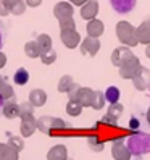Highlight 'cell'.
Masks as SVG:
<instances>
[{"label":"cell","instance_id":"27","mask_svg":"<svg viewBox=\"0 0 150 160\" xmlns=\"http://www.w3.org/2000/svg\"><path fill=\"white\" fill-rule=\"evenodd\" d=\"M82 108L84 107L78 100H68V103H66V113L70 117H79L82 113Z\"/></svg>","mask_w":150,"mask_h":160},{"label":"cell","instance_id":"17","mask_svg":"<svg viewBox=\"0 0 150 160\" xmlns=\"http://www.w3.org/2000/svg\"><path fill=\"white\" fill-rule=\"evenodd\" d=\"M2 113L5 118L13 120V118H20V105L15 102V99L12 100H5L3 107H2Z\"/></svg>","mask_w":150,"mask_h":160},{"label":"cell","instance_id":"10","mask_svg":"<svg viewBox=\"0 0 150 160\" xmlns=\"http://www.w3.org/2000/svg\"><path fill=\"white\" fill-rule=\"evenodd\" d=\"M74 5L71 2H58L53 7V16L57 18L58 21L66 20V18H73L74 16Z\"/></svg>","mask_w":150,"mask_h":160},{"label":"cell","instance_id":"38","mask_svg":"<svg viewBox=\"0 0 150 160\" xmlns=\"http://www.w3.org/2000/svg\"><path fill=\"white\" fill-rule=\"evenodd\" d=\"M8 13H10V10L7 8V5L3 2H0V16H8Z\"/></svg>","mask_w":150,"mask_h":160},{"label":"cell","instance_id":"6","mask_svg":"<svg viewBox=\"0 0 150 160\" xmlns=\"http://www.w3.org/2000/svg\"><path fill=\"white\" fill-rule=\"evenodd\" d=\"M140 67H142V65H140V60L134 55L129 62H126L123 67L118 68V73H119V76L123 79H133L137 74V71L140 70Z\"/></svg>","mask_w":150,"mask_h":160},{"label":"cell","instance_id":"46","mask_svg":"<svg viewBox=\"0 0 150 160\" xmlns=\"http://www.w3.org/2000/svg\"><path fill=\"white\" fill-rule=\"evenodd\" d=\"M147 121H148V125H150V108H148V112H147Z\"/></svg>","mask_w":150,"mask_h":160},{"label":"cell","instance_id":"22","mask_svg":"<svg viewBox=\"0 0 150 160\" xmlns=\"http://www.w3.org/2000/svg\"><path fill=\"white\" fill-rule=\"evenodd\" d=\"M74 84H76V81H74V78L71 76V74H63V76L60 78V81H58V86H57V89H58V92H63V94H66Z\"/></svg>","mask_w":150,"mask_h":160},{"label":"cell","instance_id":"29","mask_svg":"<svg viewBox=\"0 0 150 160\" xmlns=\"http://www.w3.org/2000/svg\"><path fill=\"white\" fill-rule=\"evenodd\" d=\"M105 97H107V102L108 103H115V102H119V97H121V92L116 86H110L107 91H105Z\"/></svg>","mask_w":150,"mask_h":160},{"label":"cell","instance_id":"12","mask_svg":"<svg viewBox=\"0 0 150 160\" xmlns=\"http://www.w3.org/2000/svg\"><path fill=\"white\" fill-rule=\"evenodd\" d=\"M99 10H100V5H99L97 0H87V2L81 7V18L86 21H90L94 18H97Z\"/></svg>","mask_w":150,"mask_h":160},{"label":"cell","instance_id":"43","mask_svg":"<svg viewBox=\"0 0 150 160\" xmlns=\"http://www.w3.org/2000/svg\"><path fill=\"white\" fill-rule=\"evenodd\" d=\"M5 142H0V160L3 158V154H5Z\"/></svg>","mask_w":150,"mask_h":160},{"label":"cell","instance_id":"5","mask_svg":"<svg viewBox=\"0 0 150 160\" xmlns=\"http://www.w3.org/2000/svg\"><path fill=\"white\" fill-rule=\"evenodd\" d=\"M111 155L115 160H131L133 152L128 147V142H124V139H115L111 142Z\"/></svg>","mask_w":150,"mask_h":160},{"label":"cell","instance_id":"32","mask_svg":"<svg viewBox=\"0 0 150 160\" xmlns=\"http://www.w3.org/2000/svg\"><path fill=\"white\" fill-rule=\"evenodd\" d=\"M39 58H41V62L44 65H52V63L57 62V52H55L53 49H50V50H47V52H42Z\"/></svg>","mask_w":150,"mask_h":160},{"label":"cell","instance_id":"24","mask_svg":"<svg viewBox=\"0 0 150 160\" xmlns=\"http://www.w3.org/2000/svg\"><path fill=\"white\" fill-rule=\"evenodd\" d=\"M105 103H107L105 92H102V91H95V92H94L92 103H90V107H92L94 110H102V108L105 107Z\"/></svg>","mask_w":150,"mask_h":160},{"label":"cell","instance_id":"15","mask_svg":"<svg viewBox=\"0 0 150 160\" xmlns=\"http://www.w3.org/2000/svg\"><path fill=\"white\" fill-rule=\"evenodd\" d=\"M137 39H139V44H150V18H147V20H144L142 23H140L137 28Z\"/></svg>","mask_w":150,"mask_h":160},{"label":"cell","instance_id":"30","mask_svg":"<svg viewBox=\"0 0 150 160\" xmlns=\"http://www.w3.org/2000/svg\"><path fill=\"white\" fill-rule=\"evenodd\" d=\"M7 139H8V142L7 144H10V146H13L15 149H18L21 152V150L24 149V138L20 134V136H15V134H10V136H7Z\"/></svg>","mask_w":150,"mask_h":160},{"label":"cell","instance_id":"26","mask_svg":"<svg viewBox=\"0 0 150 160\" xmlns=\"http://www.w3.org/2000/svg\"><path fill=\"white\" fill-rule=\"evenodd\" d=\"M0 96L3 97V100H12V99H15V89H13L12 84H8V79L0 84Z\"/></svg>","mask_w":150,"mask_h":160},{"label":"cell","instance_id":"40","mask_svg":"<svg viewBox=\"0 0 150 160\" xmlns=\"http://www.w3.org/2000/svg\"><path fill=\"white\" fill-rule=\"evenodd\" d=\"M26 3L27 7H32V8H37L41 3H42V0H26Z\"/></svg>","mask_w":150,"mask_h":160},{"label":"cell","instance_id":"39","mask_svg":"<svg viewBox=\"0 0 150 160\" xmlns=\"http://www.w3.org/2000/svg\"><path fill=\"white\" fill-rule=\"evenodd\" d=\"M139 125H140V123H139V120H137V118H134V117H133V118L129 120V128H131V129H137V128H139Z\"/></svg>","mask_w":150,"mask_h":160},{"label":"cell","instance_id":"20","mask_svg":"<svg viewBox=\"0 0 150 160\" xmlns=\"http://www.w3.org/2000/svg\"><path fill=\"white\" fill-rule=\"evenodd\" d=\"M29 100L32 105L37 108V107H44L45 105V102H47V92L44 91V89H32L31 92H29Z\"/></svg>","mask_w":150,"mask_h":160},{"label":"cell","instance_id":"9","mask_svg":"<svg viewBox=\"0 0 150 160\" xmlns=\"http://www.w3.org/2000/svg\"><path fill=\"white\" fill-rule=\"evenodd\" d=\"M131 81H133V86L137 91H147L150 88V70L145 67H140L137 74Z\"/></svg>","mask_w":150,"mask_h":160},{"label":"cell","instance_id":"4","mask_svg":"<svg viewBox=\"0 0 150 160\" xmlns=\"http://www.w3.org/2000/svg\"><path fill=\"white\" fill-rule=\"evenodd\" d=\"M133 57H134V53H133V50H131V47L119 45V47H116V49L111 52L110 60H111V63H113L116 68H119V67H123L126 62H129Z\"/></svg>","mask_w":150,"mask_h":160},{"label":"cell","instance_id":"42","mask_svg":"<svg viewBox=\"0 0 150 160\" xmlns=\"http://www.w3.org/2000/svg\"><path fill=\"white\" fill-rule=\"evenodd\" d=\"M70 2L74 5V7H82L84 3H86L87 2V0H70Z\"/></svg>","mask_w":150,"mask_h":160},{"label":"cell","instance_id":"23","mask_svg":"<svg viewBox=\"0 0 150 160\" xmlns=\"http://www.w3.org/2000/svg\"><path fill=\"white\" fill-rule=\"evenodd\" d=\"M24 53L29 58H39L41 57V47L37 44V41H29L24 44Z\"/></svg>","mask_w":150,"mask_h":160},{"label":"cell","instance_id":"25","mask_svg":"<svg viewBox=\"0 0 150 160\" xmlns=\"http://www.w3.org/2000/svg\"><path fill=\"white\" fill-rule=\"evenodd\" d=\"M36 41H37V44H39V47H41V53L53 49V47H52V37L49 34L42 32V34H39V36L36 37Z\"/></svg>","mask_w":150,"mask_h":160},{"label":"cell","instance_id":"44","mask_svg":"<svg viewBox=\"0 0 150 160\" xmlns=\"http://www.w3.org/2000/svg\"><path fill=\"white\" fill-rule=\"evenodd\" d=\"M145 57H147V58H150V44H147V45H145Z\"/></svg>","mask_w":150,"mask_h":160},{"label":"cell","instance_id":"2","mask_svg":"<svg viewBox=\"0 0 150 160\" xmlns=\"http://www.w3.org/2000/svg\"><path fill=\"white\" fill-rule=\"evenodd\" d=\"M128 147L131 149V152L136 154V155H142V154L150 152V134L137 133V134L129 136Z\"/></svg>","mask_w":150,"mask_h":160},{"label":"cell","instance_id":"14","mask_svg":"<svg viewBox=\"0 0 150 160\" xmlns=\"http://www.w3.org/2000/svg\"><path fill=\"white\" fill-rule=\"evenodd\" d=\"M0 2H3L7 5V8L10 10V13L15 16H21L27 8L26 0H0Z\"/></svg>","mask_w":150,"mask_h":160},{"label":"cell","instance_id":"16","mask_svg":"<svg viewBox=\"0 0 150 160\" xmlns=\"http://www.w3.org/2000/svg\"><path fill=\"white\" fill-rule=\"evenodd\" d=\"M68 158V149L65 144H55L47 152V160H66Z\"/></svg>","mask_w":150,"mask_h":160},{"label":"cell","instance_id":"11","mask_svg":"<svg viewBox=\"0 0 150 160\" xmlns=\"http://www.w3.org/2000/svg\"><path fill=\"white\" fill-rule=\"evenodd\" d=\"M37 129V118L34 115H26L21 117V125H20V133L23 138H31L34 131Z\"/></svg>","mask_w":150,"mask_h":160},{"label":"cell","instance_id":"19","mask_svg":"<svg viewBox=\"0 0 150 160\" xmlns=\"http://www.w3.org/2000/svg\"><path fill=\"white\" fill-rule=\"evenodd\" d=\"M86 31H87V36L100 37L102 34L105 32V24H104V21H100V20H97V18H94V20L87 21Z\"/></svg>","mask_w":150,"mask_h":160},{"label":"cell","instance_id":"45","mask_svg":"<svg viewBox=\"0 0 150 160\" xmlns=\"http://www.w3.org/2000/svg\"><path fill=\"white\" fill-rule=\"evenodd\" d=\"M3 102H5V100H3V97L0 96V110H2V107H3Z\"/></svg>","mask_w":150,"mask_h":160},{"label":"cell","instance_id":"1","mask_svg":"<svg viewBox=\"0 0 150 160\" xmlns=\"http://www.w3.org/2000/svg\"><path fill=\"white\" fill-rule=\"evenodd\" d=\"M116 37L118 41L123 44V45H128V47H136L139 44V39H137V31H136V26H133L129 21H118L116 23Z\"/></svg>","mask_w":150,"mask_h":160},{"label":"cell","instance_id":"33","mask_svg":"<svg viewBox=\"0 0 150 160\" xmlns=\"http://www.w3.org/2000/svg\"><path fill=\"white\" fill-rule=\"evenodd\" d=\"M18 158H20V150L15 149L10 144H7L5 146V154H3L2 160H18Z\"/></svg>","mask_w":150,"mask_h":160},{"label":"cell","instance_id":"13","mask_svg":"<svg viewBox=\"0 0 150 160\" xmlns=\"http://www.w3.org/2000/svg\"><path fill=\"white\" fill-rule=\"evenodd\" d=\"M136 3H137V0H110V5L113 7V10L121 15L133 12Z\"/></svg>","mask_w":150,"mask_h":160},{"label":"cell","instance_id":"8","mask_svg":"<svg viewBox=\"0 0 150 160\" xmlns=\"http://www.w3.org/2000/svg\"><path fill=\"white\" fill-rule=\"evenodd\" d=\"M60 39L66 49H76L81 44V34L76 29H63L60 31Z\"/></svg>","mask_w":150,"mask_h":160},{"label":"cell","instance_id":"7","mask_svg":"<svg viewBox=\"0 0 150 160\" xmlns=\"http://www.w3.org/2000/svg\"><path fill=\"white\" fill-rule=\"evenodd\" d=\"M81 47V53L86 57H94V55H97L99 50H100V37H92V36H87L84 41H81L79 44Z\"/></svg>","mask_w":150,"mask_h":160},{"label":"cell","instance_id":"34","mask_svg":"<svg viewBox=\"0 0 150 160\" xmlns=\"http://www.w3.org/2000/svg\"><path fill=\"white\" fill-rule=\"evenodd\" d=\"M34 105L27 100V102H23L20 105V118L21 117H26V115H34Z\"/></svg>","mask_w":150,"mask_h":160},{"label":"cell","instance_id":"3","mask_svg":"<svg viewBox=\"0 0 150 160\" xmlns=\"http://www.w3.org/2000/svg\"><path fill=\"white\" fill-rule=\"evenodd\" d=\"M61 128H68V125L65 123L61 118L57 117H50V115H42L37 118V129L41 133H50L52 129H61Z\"/></svg>","mask_w":150,"mask_h":160},{"label":"cell","instance_id":"37","mask_svg":"<svg viewBox=\"0 0 150 160\" xmlns=\"http://www.w3.org/2000/svg\"><path fill=\"white\" fill-rule=\"evenodd\" d=\"M5 39H7V31H5V26H3V23L0 21V49L3 47Z\"/></svg>","mask_w":150,"mask_h":160},{"label":"cell","instance_id":"47","mask_svg":"<svg viewBox=\"0 0 150 160\" xmlns=\"http://www.w3.org/2000/svg\"><path fill=\"white\" fill-rule=\"evenodd\" d=\"M3 81H7V78H5V76H2V74H0V84H2Z\"/></svg>","mask_w":150,"mask_h":160},{"label":"cell","instance_id":"21","mask_svg":"<svg viewBox=\"0 0 150 160\" xmlns=\"http://www.w3.org/2000/svg\"><path fill=\"white\" fill-rule=\"evenodd\" d=\"M29 78H31V74H29V71H27L24 67L18 68L13 73V82L16 84V86H26V84L29 82Z\"/></svg>","mask_w":150,"mask_h":160},{"label":"cell","instance_id":"28","mask_svg":"<svg viewBox=\"0 0 150 160\" xmlns=\"http://www.w3.org/2000/svg\"><path fill=\"white\" fill-rule=\"evenodd\" d=\"M87 146L90 147V150H94V152H102V150L105 149V142L99 136H90L87 139Z\"/></svg>","mask_w":150,"mask_h":160},{"label":"cell","instance_id":"35","mask_svg":"<svg viewBox=\"0 0 150 160\" xmlns=\"http://www.w3.org/2000/svg\"><path fill=\"white\" fill-rule=\"evenodd\" d=\"M116 125H118V120L107 113L105 117H102V118H100V121H99L95 126H113V128H115Z\"/></svg>","mask_w":150,"mask_h":160},{"label":"cell","instance_id":"36","mask_svg":"<svg viewBox=\"0 0 150 160\" xmlns=\"http://www.w3.org/2000/svg\"><path fill=\"white\" fill-rule=\"evenodd\" d=\"M58 23H60V31H63V29H76V21H74V18H66V20H61Z\"/></svg>","mask_w":150,"mask_h":160},{"label":"cell","instance_id":"41","mask_svg":"<svg viewBox=\"0 0 150 160\" xmlns=\"http://www.w3.org/2000/svg\"><path fill=\"white\" fill-rule=\"evenodd\" d=\"M5 65H7V55H5L2 50H0V70H2Z\"/></svg>","mask_w":150,"mask_h":160},{"label":"cell","instance_id":"31","mask_svg":"<svg viewBox=\"0 0 150 160\" xmlns=\"http://www.w3.org/2000/svg\"><path fill=\"white\" fill-rule=\"evenodd\" d=\"M123 112H124V105H121L119 102H115V103H110V107H108V112H107V113L118 120L121 115H123Z\"/></svg>","mask_w":150,"mask_h":160},{"label":"cell","instance_id":"48","mask_svg":"<svg viewBox=\"0 0 150 160\" xmlns=\"http://www.w3.org/2000/svg\"><path fill=\"white\" fill-rule=\"evenodd\" d=\"M66 160H74V158H70V157H68V158H66Z\"/></svg>","mask_w":150,"mask_h":160},{"label":"cell","instance_id":"18","mask_svg":"<svg viewBox=\"0 0 150 160\" xmlns=\"http://www.w3.org/2000/svg\"><path fill=\"white\" fill-rule=\"evenodd\" d=\"M94 92H95V91L90 89V88H82V86H79V88H78V92H76V100L81 103L82 107H90Z\"/></svg>","mask_w":150,"mask_h":160}]
</instances>
